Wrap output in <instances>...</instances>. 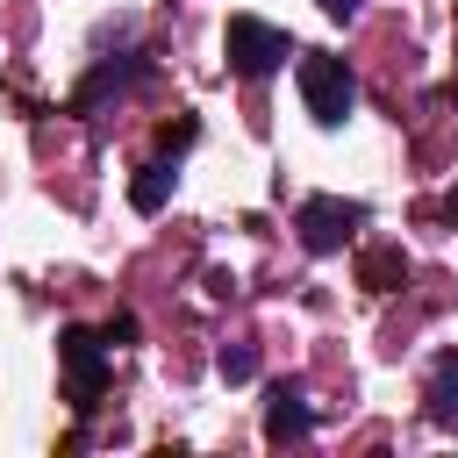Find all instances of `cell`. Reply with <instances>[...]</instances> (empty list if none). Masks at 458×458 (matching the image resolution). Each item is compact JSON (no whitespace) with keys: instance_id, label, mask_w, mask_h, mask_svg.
<instances>
[{"instance_id":"cell-1","label":"cell","mask_w":458,"mask_h":458,"mask_svg":"<svg viewBox=\"0 0 458 458\" xmlns=\"http://www.w3.org/2000/svg\"><path fill=\"white\" fill-rule=\"evenodd\" d=\"M222 57H229L236 79H272V72L293 57V36L272 29V21H258V14H229V29H222Z\"/></svg>"},{"instance_id":"cell-2","label":"cell","mask_w":458,"mask_h":458,"mask_svg":"<svg viewBox=\"0 0 458 458\" xmlns=\"http://www.w3.org/2000/svg\"><path fill=\"white\" fill-rule=\"evenodd\" d=\"M301 107H308L322 129H344L351 107H358V79H351V64L329 57V50H308V57H301Z\"/></svg>"},{"instance_id":"cell-3","label":"cell","mask_w":458,"mask_h":458,"mask_svg":"<svg viewBox=\"0 0 458 458\" xmlns=\"http://www.w3.org/2000/svg\"><path fill=\"white\" fill-rule=\"evenodd\" d=\"M293 229H301V250H308V258H329V250H344V243L365 229V200H336V193H315V200H301Z\"/></svg>"},{"instance_id":"cell-4","label":"cell","mask_w":458,"mask_h":458,"mask_svg":"<svg viewBox=\"0 0 458 458\" xmlns=\"http://www.w3.org/2000/svg\"><path fill=\"white\" fill-rule=\"evenodd\" d=\"M64 379H72V401L79 408H93L100 394H107V336H93V329H64Z\"/></svg>"},{"instance_id":"cell-5","label":"cell","mask_w":458,"mask_h":458,"mask_svg":"<svg viewBox=\"0 0 458 458\" xmlns=\"http://www.w3.org/2000/svg\"><path fill=\"white\" fill-rule=\"evenodd\" d=\"M315 429V408H308V394L293 386V379H279L272 394H265V437L272 444H301Z\"/></svg>"},{"instance_id":"cell-6","label":"cell","mask_w":458,"mask_h":458,"mask_svg":"<svg viewBox=\"0 0 458 458\" xmlns=\"http://www.w3.org/2000/svg\"><path fill=\"white\" fill-rule=\"evenodd\" d=\"M143 72H150V57H143V50H129V57H122V64H100V72H93V79H86V86H79V93H72V107H79V114H86V107H100V100H107V93H122V86H136V79H143Z\"/></svg>"},{"instance_id":"cell-7","label":"cell","mask_w":458,"mask_h":458,"mask_svg":"<svg viewBox=\"0 0 458 458\" xmlns=\"http://www.w3.org/2000/svg\"><path fill=\"white\" fill-rule=\"evenodd\" d=\"M172 186H179V165H172V157H150V165L129 179V208H136V215H157V208L172 200Z\"/></svg>"},{"instance_id":"cell-8","label":"cell","mask_w":458,"mask_h":458,"mask_svg":"<svg viewBox=\"0 0 458 458\" xmlns=\"http://www.w3.org/2000/svg\"><path fill=\"white\" fill-rule=\"evenodd\" d=\"M429 422L437 429H458V351H444L437 365H429Z\"/></svg>"},{"instance_id":"cell-9","label":"cell","mask_w":458,"mask_h":458,"mask_svg":"<svg viewBox=\"0 0 458 458\" xmlns=\"http://www.w3.org/2000/svg\"><path fill=\"white\" fill-rule=\"evenodd\" d=\"M358 279H365L372 293H394V286L408 279V250H401V243H386V250H372V258L358 265Z\"/></svg>"},{"instance_id":"cell-10","label":"cell","mask_w":458,"mask_h":458,"mask_svg":"<svg viewBox=\"0 0 458 458\" xmlns=\"http://www.w3.org/2000/svg\"><path fill=\"white\" fill-rule=\"evenodd\" d=\"M215 372H222L229 386H243V379L258 372V351H250V344H222V358H215Z\"/></svg>"},{"instance_id":"cell-11","label":"cell","mask_w":458,"mask_h":458,"mask_svg":"<svg viewBox=\"0 0 458 458\" xmlns=\"http://www.w3.org/2000/svg\"><path fill=\"white\" fill-rule=\"evenodd\" d=\"M100 336H107V344H129V336H136V315H114V322H107Z\"/></svg>"},{"instance_id":"cell-12","label":"cell","mask_w":458,"mask_h":458,"mask_svg":"<svg viewBox=\"0 0 458 458\" xmlns=\"http://www.w3.org/2000/svg\"><path fill=\"white\" fill-rule=\"evenodd\" d=\"M315 7H322V14H329V21H351V14H358V7H365V0H315Z\"/></svg>"},{"instance_id":"cell-13","label":"cell","mask_w":458,"mask_h":458,"mask_svg":"<svg viewBox=\"0 0 458 458\" xmlns=\"http://www.w3.org/2000/svg\"><path fill=\"white\" fill-rule=\"evenodd\" d=\"M444 215H451V222H458V186H451V200H444Z\"/></svg>"},{"instance_id":"cell-14","label":"cell","mask_w":458,"mask_h":458,"mask_svg":"<svg viewBox=\"0 0 458 458\" xmlns=\"http://www.w3.org/2000/svg\"><path fill=\"white\" fill-rule=\"evenodd\" d=\"M451 100H458V93H451Z\"/></svg>"}]
</instances>
